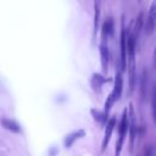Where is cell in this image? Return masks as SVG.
I'll return each instance as SVG.
<instances>
[{
  "mask_svg": "<svg viewBox=\"0 0 156 156\" xmlns=\"http://www.w3.org/2000/svg\"><path fill=\"white\" fill-rule=\"evenodd\" d=\"M119 49H121V69L124 71L127 66V32L124 22H121V37H119Z\"/></svg>",
  "mask_w": 156,
  "mask_h": 156,
  "instance_id": "7a4b0ae2",
  "label": "cell"
},
{
  "mask_svg": "<svg viewBox=\"0 0 156 156\" xmlns=\"http://www.w3.org/2000/svg\"><path fill=\"white\" fill-rule=\"evenodd\" d=\"M102 83H104V79L100 74H94L91 77V85L96 91H99V88L102 85Z\"/></svg>",
  "mask_w": 156,
  "mask_h": 156,
  "instance_id": "4fadbf2b",
  "label": "cell"
},
{
  "mask_svg": "<svg viewBox=\"0 0 156 156\" xmlns=\"http://www.w3.org/2000/svg\"><path fill=\"white\" fill-rule=\"evenodd\" d=\"M127 132H128V111L126 108L122 113V118H121L119 127H118V138H117V143H116V154H115L116 156L121 155L122 146H123Z\"/></svg>",
  "mask_w": 156,
  "mask_h": 156,
  "instance_id": "6da1fadb",
  "label": "cell"
},
{
  "mask_svg": "<svg viewBox=\"0 0 156 156\" xmlns=\"http://www.w3.org/2000/svg\"><path fill=\"white\" fill-rule=\"evenodd\" d=\"M100 61H101V67L104 73L107 72V66H108V61H110V55H108V49L104 43L100 44Z\"/></svg>",
  "mask_w": 156,
  "mask_h": 156,
  "instance_id": "ba28073f",
  "label": "cell"
},
{
  "mask_svg": "<svg viewBox=\"0 0 156 156\" xmlns=\"http://www.w3.org/2000/svg\"><path fill=\"white\" fill-rule=\"evenodd\" d=\"M91 115L95 117L96 121L102 122V123H105V121L107 119V115H106V113L102 115V112H99V111H96V110H91Z\"/></svg>",
  "mask_w": 156,
  "mask_h": 156,
  "instance_id": "5bb4252c",
  "label": "cell"
},
{
  "mask_svg": "<svg viewBox=\"0 0 156 156\" xmlns=\"http://www.w3.org/2000/svg\"><path fill=\"white\" fill-rule=\"evenodd\" d=\"M152 112H154V119L156 122V90L154 94V100H152Z\"/></svg>",
  "mask_w": 156,
  "mask_h": 156,
  "instance_id": "9a60e30c",
  "label": "cell"
},
{
  "mask_svg": "<svg viewBox=\"0 0 156 156\" xmlns=\"http://www.w3.org/2000/svg\"><path fill=\"white\" fill-rule=\"evenodd\" d=\"M100 9H101V0H94V38L96 37L99 29V20H100Z\"/></svg>",
  "mask_w": 156,
  "mask_h": 156,
  "instance_id": "30bf717a",
  "label": "cell"
},
{
  "mask_svg": "<svg viewBox=\"0 0 156 156\" xmlns=\"http://www.w3.org/2000/svg\"><path fill=\"white\" fill-rule=\"evenodd\" d=\"M156 27V0H154L150 5L147 20H146V32L147 34L151 33Z\"/></svg>",
  "mask_w": 156,
  "mask_h": 156,
  "instance_id": "277c9868",
  "label": "cell"
},
{
  "mask_svg": "<svg viewBox=\"0 0 156 156\" xmlns=\"http://www.w3.org/2000/svg\"><path fill=\"white\" fill-rule=\"evenodd\" d=\"M116 126V117H112L110 118L107 122H106V128H105V135H104V140H102V145H101V150H106L107 145H108V141L111 139V135H112V132H113V128Z\"/></svg>",
  "mask_w": 156,
  "mask_h": 156,
  "instance_id": "5b68a950",
  "label": "cell"
},
{
  "mask_svg": "<svg viewBox=\"0 0 156 156\" xmlns=\"http://www.w3.org/2000/svg\"><path fill=\"white\" fill-rule=\"evenodd\" d=\"M128 130H129V149L130 151L133 150V144H134V138L136 134V123H135V117H134V110H133V105L129 104L128 107Z\"/></svg>",
  "mask_w": 156,
  "mask_h": 156,
  "instance_id": "3957f363",
  "label": "cell"
},
{
  "mask_svg": "<svg viewBox=\"0 0 156 156\" xmlns=\"http://www.w3.org/2000/svg\"><path fill=\"white\" fill-rule=\"evenodd\" d=\"M141 26H143V13H139L138 17H136V21H135V26H134V29L132 32V34L134 35V38L136 39L138 35H139V32L141 29Z\"/></svg>",
  "mask_w": 156,
  "mask_h": 156,
  "instance_id": "7c38bea8",
  "label": "cell"
},
{
  "mask_svg": "<svg viewBox=\"0 0 156 156\" xmlns=\"http://www.w3.org/2000/svg\"><path fill=\"white\" fill-rule=\"evenodd\" d=\"M112 33H113V21L111 18H107L102 24V35L104 38H106Z\"/></svg>",
  "mask_w": 156,
  "mask_h": 156,
  "instance_id": "8fae6325",
  "label": "cell"
},
{
  "mask_svg": "<svg viewBox=\"0 0 156 156\" xmlns=\"http://www.w3.org/2000/svg\"><path fill=\"white\" fill-rule=\"evenodd\" d=\"M0 124H1L5 129H7V130H10V132H13V133H20V132H21L20 124H18L16 121H13V119H10V118H1V119H0Z\"/></svg>",
  "mask_w": 156,
  "mask_h": 156,
  "instance_id": "9c48e42d",
  "label": "cell"
},
{
  "mask_svg": "<svg viewBox=\"0 0 156 156\" xmlns=\"http://www.w3.org/2000/svg\"><path fill=\"white\" fill-rule=\"evenodd\" d=\"M84 135H85V130H84V129H78V130H74V132L67 134L66 138H65V141H63L65 147H67V149L71 147L78 139L83 138Z\"/></svg>",
  "mask_w": 156,
  "mask_h": 156,
  "instance_id": "8992f818",
  "label": "cell"
},
{
  "mask_svg": "<svg viewBox=\"0 0 156 156\" xmlns=\"http://www.w3.org/2000/svg\"><path fill=\"white\" fill-rule=\"evenodd\" d=\"M143 156H152V149H151V146H147V147L144 150Z\"/></svg>",
  "mask_w": 156,
  "mask_h": 156,
  "instance_id": "2e32d148",
  "label": "cell"
},
{
  "mask_svg": "<svg viewBox=\"0 0 156 156\" xmlns=\"http://www.w3.org/2000/svg\"><path fill=\"white\" fill-rule=\"evenodd\" d=\"M122 90H123V80H122V76L119 72L116 73L115 77V84H113V90H112V96L115 99V101H117L121 95H122Z\"/></svg>",
  "mask_w": 156,
  "mask_h": 156,
  "instance_id": "52a82bcc",
  "label": "cell"
}]
</instances>
